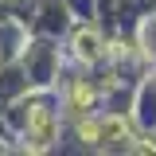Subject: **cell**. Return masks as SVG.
<instances>
[{
  "label": "cell",
  "mask_w": 156,
  "mask_h": 156,
  "mask_svg": "<svg viewBox=\"0 0 156 156\" xmlns=\"http://www.w3.org/2000/svg\"><path fill=\"white\" fill-rule=\"evenodd\" d=\"M31 125H35V148H47V140H51V113L47 109H35L31 113Z\"/></svg>",
  "instance_id": "6da1fadb"
},
{
  "label": "cell",
  "mask_w": 156,
  "mask_h": 156,
  "mask_svg": "<svg viewBox=\"0 0 156 156\" xmlns=\"http://www.w3.org/2000/svg\"><path fill=\"white\" fill-rule=\"evenodd\" d=\"M78 43H82V47H78V55H86V58L98 55V39H94V35H78Z\"/></svg>",
  "instance_id": "7a4b0ae2"
}]
</instances>
